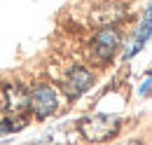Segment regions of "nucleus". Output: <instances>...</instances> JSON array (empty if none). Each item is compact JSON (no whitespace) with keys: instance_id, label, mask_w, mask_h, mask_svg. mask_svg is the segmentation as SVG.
<instances>
[{"instance_id":"f257e3e1","label":"nucleus","mask_w":152,"mask_h":145,"mask_svg":"<svg viewBox=\"0 0 152 145\" xmlns=\"http://www.w3.org/2000/svg\"><path fill=\"white\" fill-rule=\"evenodd\" d=\"M119 127H122V122L115 115H91V117H84L77 122L80 136L89 143H105L115 138Z\"/></svg>"},{"instance_id":"f03ea898","label":"nucleus","mask_w":152,"mask_h":145,"mask_svg":"<svg viewBox=\"0 0 152 145\" xmlns=\"http://www.w3.org/2000/svg\"><path fill=\"white\" fill-rule=\"evenodd\" d=\"M58 108V96L49 84H40L28 94V110L38 117V119H47L52 117Z\"/></svg>"},{"instance_id":"7ed1b4c3","label":"nucleus","mask_w":152,"mask_h":145,"mask_svg":"<svg viewBox=\"0 0 152 145\" xmlns=\"http://www.w3.org/2000/svg\"><path fill=\"white\" fill-rule=\"evenodd\" d=\"M117 47H119V31L113 28V26L101 28L94 35V40H91V52H94V56L101 59V61L113 59V54L117 52Z\"/></svg>"},{"instance_id":"20e7f679","label":"nucleus","mask_w":152,"mask_h":145,"mask_svg":"<svg viewBox=\"0 0 152 145\" xmlns=\"http://www.w3.org/2000/svg\"><path fill=\"white\" fill-rule=\"evenodd\" d=\"M91 84H94V75L87 70V68H82V66H75V68H70L68 75H66L63 89L68 94V98H77V96H82L84 91H89Z\"/></svg>"},{"instance_id":"39448f33","label":"nucleus","mask_w":152,"mask_h":145,"mask_svg":"<svg viewBox=\"0 0 152 145\" xmlns=\"http://www.w3.org/2000/svg\"><path fill=\"white\" fill-rule=\"evenodd\" d=\"M5 108L14 117H23L28 110V91L21 84H7L5 87Z\"/></svg>"},{"instance_id":"423d86ee","label":"nucleus","mask_w":152,"mask_h":145,"mask_svg":"<svg viewBox=\"0 0 152 145\" xmlns=\"http://www.w3.org/2000/svg\"><path fill=\"white\" fill-rule=\"evenodd\" d=\"M152 35V5L148 7V12H145V17H143V23H140V28H138V33H136V37H133V42L129 45V49H126V59H131V56H136L143 47H145V42L150 40Z\"/></svg>"},{"instance_id":"0eeeda50","label":"nucleus","mask_w":152,"mask_h":145,"mask_svg":"<svg viewBox=\"0 0 152 145\" xmlns=\"http://www.w3.org/2000/svg\"><path fill=\"white\" fill-rule=\"evenodd\" d=\"M152 94V72L145 77V82L140 84V96H150Z\"/></svg>"},{"instance_id":"6e6552de","label":"nucleus","mask_w":152,"mask_h":145,"mask_svg":"<svg viewBox=\"0 0 152 145\" xmlns=\"http://www.w3.org/2000/svg\"><path fill=\"white\" fill-rule=\"evenodd\" d=\"M126 145H140V141H129Z\"/></svg>"}]
</instances>
